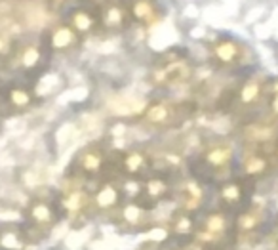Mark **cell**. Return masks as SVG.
Returning <instances> with one entry per match:
<instances>
[{
  "mask_svg": "<svg viewBox=\"0 0 278 250\" xmlns=\"http://www.w3.org/2000/svg\"><path fill=\"white\" fill-rule=\"evenodd\" d=\"M31 245L23 223H0V250H31Z\"/></svg>",
  "mask_w": 278,
  "mask_h": 250,
  "instance_id": "9c48e42d",
  "label": "cell"
},
{
  "mask_svg": "<svg viewBox=\"0 0 278 250\" xmlns=\"http://www.w3.org/2000/svg\"><path fill=\"white\" fill-rule=\"evenodd\" d=\"M12 44H10V40L6 38V36H2L0 34V62H4V60H8L10 58V54H12Z\"/></svg>",
  "mask_w": 278,
  "mask_h": 250,
  "instance_id": "f1b7e54d",
  "label": "cell"
},
{
  "mask_svg": "<svg viewBox=\"0 0 278 250\" xmlns=\"http://www.w3.org/2000/svg\"><path fill=\"white\" fill-rule=\"evenodd\" d=\"M275 94H278V82L275 84Z\"/></svg>",
  "mask_w": 278,
  "mask_h": 250,
  "instance_id": "836d02e7",
  "label": "cell"
},
{
  "mask_svg": "<svg viewBox=\"0 0 278 250\" xmlns=\"http://www.w3.org/2000/svg\"><path fill=\"white\" fill-rule=\"evenodd\" d=\"M0 97H2V107L15 115L25 113L34 101L32 90L21 82H10L8 86H4L0 90Z\"/></svg>",
  "mask_w": 278,
  "mask_h": 250,
  "instance_id": "5b68a950",
  "label": "cell"
},
{
  "mask_svg": "<svg viewBox=\"0 0 278 250\" xmlns=\"http://www.w3.org/2000/svg\"><path fill=\"white\" fill-rule=\"evenodd\" d=\"M261 84L257 82V80H248L246 84L242 86V90H240V101L244 103V105H253V103H257V99H259V95H261Z\"/></svg>",
  "mask_w": 278,
  "mask_h": 250,
  "instance_id": "484cf974",
  "label": "cell"
},
{
  "mask_svg": "<svg viewBox=\"0 0 278 250\" xmlns=\"http://www.w3.org/2000/svg\"><path fill=\"white\" fill-rule=\"evenodd\" d=\"M275 158L278 160V141H277V147H275Z\"/></svg>",
  "mask_w": 278,
  "mask_h": 250,
  "instance_id": "d6a6232c",
  "label": "cell"
},
{
  "mask_svg": "<svg viewBox=\"0 0 278 250\" xmlns=\"http://www.w3.org/2000/svg\"><path fill=\"white\" fill-rule=\"evenodd\" d=\"M265 216H267V210L261 204H251L238 214L233 227L238 233V237H253L257 233V229L263 225Z\"/></svg>",
  "mask_w": 278,
  "mask_h": 250,
  "instance_id": "8fae6325",
  "label": "cell"
},
{
  "mask_svg": "<svg viewBox=\"0 0 278 250\" xmlns=\"http://www.w3.org/2000/svg\"><path fill=\"white\" fill-rule=\"evenodd\" d=\"M124 195L122 189L118 184L107 180L103 184H99V188L92 193V203H93V210L97 212H113V210H118V206L122 204Z\"/></svg>",
  "mask_w": 278,
  "mask_h": 250,
  "instance_id": "8992f818",
  "label": "cell"
},
{
  "mask_svg": "<svg viewBox=\"0 0 278 250\" xmlns=\"http://www.w3.org/2000/svg\"><path fill=\"white\" fill-rule=\"evenodd\" d=\"M217 199L225 208H238L246 201V188L240 180H227L219 186Z\"/></svg>",
  "mask_w": 278,
  "mask_h": 250,
  "instance_id": "2e32d148",
  "label": "cell"
},
{
  "mask_svg": "<svg viewBox=\"0 0 278 250\" xmlns=\"http://www.w3.org/2000/svg\"><path fill=\"white\" fill-rule=\"evenodd\" d=\"M251 151H246L242 155V162H240V168L244 172L246 178H261V176H267L271 172V156L269 153H263L259 149V145L251 143Z\"/></svg>",
  "mask_w": 278,
  "mask_h": 250,
  "instance_id": "7c38bea8",
  "label": "cell"
},
{
  "mask_svg": "<svg viewBox=\"0 0 278 250\" xmlns=\"http://www.w3.org/2000/svg\"><path fill=\"white\" fill-rule=\"evenodd\" d=\"M185 250H189V249H185Z\"/></svg>",
  "mask_w": 278,
  "mask_h": 250,
  "instance_id": "d590c367",
  "label": "cell"
},
{
  "mask_svg": "<svg viewBox=\"0 0 278 250\" xmlns=\"http://www.w3.org/2000/svg\"><path fill=\"white\" fill-rule=\"evenodd\" d=\"M206 250H227V249H225V247H219V245H217V247H210V249H206Z\"/></svg>",
  "mask_w": 278,
  "mask_h": 250,
  "instance_id": "4dcf8cb0",
  "label": "cell"
},
{
  "mask_svg": "<svg viewBox=\"0 0 278 250\" xmlns=\"http://www.w3.org/2000/svg\"><path fill=\"white\" fill-rule=\"evenodd\" d=\"M233 158H234V147L231 143H216V145H210L202 153L200 162L206 168H210V170L223 172V170H227L231 166Z\"/></svg>",
  "mask_w": 278,
  "mask_h": 250,
  "instance_id": "4fadbf2b",
  "label": "cell"
},
{
  "mask_svg": "<svg viewBox=\"0 0 278 250\" xmlns=\"http://www.w3.org/2000/svg\"><path fill=\"white\" fill-rule=\"evenodd\" d=\"M149 208H145L137 201H126L124 204L118 206V221L128 231H139L147 227L149 221Z\"/></svg>",
  "mask_w": 278,
  "mask_h": 250,
  "instance_id": "30bf717a",
  "label": "cell"
},
{
  "mask_svg": "<svg viewBox=\"0 0 278 250\" xmlns=\"http://www.w3.org/2000/svg\"><path fill=\"white\" fill-rule=\"evenodd\" d=\"M109 107L117 113V115H139L145 111L147 103L139 97H133V95H122V97H117L109 103Z\"/></svg>",
  "mask_w": 278,
  "mask_h": 250,
  "instance_id": "ffe728a7",
  "label": "cell"
},
{
  "mask_svg": "<svg viewBox=\"0 0 278 250\" xmlns=\"http://www.w3.org/2000/svg\"><path fill=\"white\" fill-rule=\"evenodd\" d=\"M118 166L126 178H137L143 180L145 176H149L151 170V158L145 151L139 149H128L124 151L118 158Z\"/></svg>",
  "mask_w": 278,
  "mask_h": 250,
  "instance_id": "52a82bcc",
  "label": "cell"
},
{
  "mask_svg": "<svg viewBox=\"0 0 278 250\" xmlns=\"http://www.w3.org/2000/svg\"><path fill=\"white\" fill-rule=\"evenodd\" d=\"M133 14L137 19H151L153 17V6L147 2V0H139L135 6H133Z\"/></svg>",
  "mask_w": 278,
  "mask_h": 250,
  "instance_id": "4316f807",
  "label": "cell"
},
{
  "mask_svg": "<svg viewBox=\"0 0 278 250\" xmlns=\"http://www.w3.org/2000/svg\"><path fill=\"white\" fill-rule=\"evenodd\" d=\"M277 239H278V225H277Z\"/></svg>",
  "mask_w": 278,
  "mask_h": 250,
  "instance_id": "e575fe53",
  "label": "cell"
},
{
  "mask_svg": "<svg viewBox=\"0 0 278 250\" xmlns=\"http://www.w3.org/2000/svg\"><path fill=\"white\" fill-rule=\"evenodd\" d=\"M74 40H76V31L71 25H58L50 32V46L52 50H58V52L71 48Z\"/></svg>",
  "mask_w": 278,
  "mask_h": 250,
  "instance_id": "44dd1931",
  "label": "cell"
},
{
  "mask_svg": "<svg viewBox=\"0 0 278 250\" xmlns=\"http://www.w3.org/2000/svg\"><path fill=\"white\" fill-rule=\"evenodd\" d=\"M238 56V48L233 40H223L216 46V58L223 63H231L236 60Z\"/></svg>",
  "mask_w": 278,
  "mask_h": 250,
  "instance_id": "cb8c5ba5",
  "label": "cell"
},
{
  "mask_svg": "<svg viewBox=\"0 0 278 250\" xmlns=\"http://www.w3.org/2000/svg\"><path fill=\"white\" fill-rule=\"evenodd\" d=\"M271 111H273L275 115H278V94H275L273 99H271Z\"/></svg>",
  "mask_w": 278,
  "mask_h": 250,
  "instance_id": "f546056e",
  "label": "cell"
},
{
  "mask_svg": "<svg viewBox=\"0 0 278 250\" xmlns=\"http://www.w3.org/2000/svg\"><path fill=\"white\" fill-rule=\"evenodd\" d=\"M143 115H145V123L153 126H170L172 123H176L174 121L176 119V109L170 107L164 101H158V103L145 107Z\"/></svg>",
  "mask_w": 278,
  "mask_h": 250,
  "instance_id": "ac0fdd59",
  "label": "cell"
},
{
  "mask_svg": "<svg viewBox=\"0 0 278 250\" xmlns=\"http://www.w3.org/2000/svg\"><path fill=\"white\" fill-rule=\"evenodd\" d=\"M172 237V233H170V229L168 227H164V225H155V227H145L143 229V239L147 241V243H151V245H162V243H166L168 239Z\"/></svg>",
  "mask_w": 278,
  "mask_h": 250,
  "instance_id": "603a6c76",
  "label": "cell"
},
{
  "mask_svg": "<svg viewBox=\"0 0 278 250\" xmlns=\"http://www.w3.org/2000/svg\"><path fill=\"white\" fill-rule=\"evenodd\" d=\"M229 229H231V219L227 216V212L214 210V212H208L202 221H198L192 239L196 243H200L204 249L217 247L227 237Z\"/></svg>",
  "mask_w": 278,
  "mask_h": 250,
  "instance_id": "3957f363",
  "label": "cell"
},
{
  "mask_svg": "<svg viewBox=\"0 0 278 250\" xmlns=\"http://www.w3.org/2000/svg\"><path fill=\"white\" fill-rule=\"evenodd\" d=\"M56 203L61 212V218L67 219L84 218L93 208L92 193L86 189L82 178H78V176H71L67 180V184L61 188Z\"/></svg>",
  "mask_w": 278,
  "mask_h": 250,
  "instance_id": "7a4b0ae2",
  "label": "cell"
},
{
  "mask_svg": "<svg viewBox=\"0 0 278 250\" xmlns=\"http://www.w3.org/2000/svg\"><path fill=\"white\" fill-rule=\"evenodd\" d=\"M170 195V184L164 176H145L141 195L137 197V203H141L145 208L153 210L158 203H162Z\"/></svg>",
  "mask_w": 278,
  "mask_h": 250,
  "instance_id": "ba28073f",
  "label": "cell"
},
{
  "mask_svg": "<svg viewBox=\"0 0 278 250\" xmlns=\"http://www.w3.org/2000/svg\"><path fill=\"white\" fill-rule=\"evenodd\" d=\"M61 219V212L58 208L56 201L44 199V197H34L25 208V221L23 227L29 233L32 243L46 239L52 229L58 225V221Z\"/></svg>",
  "mask_w": 278,
  "mask_h": 250,
  "instance_id": "6da1fadb",
  "label": "cell"
},
{
  "mask_svg": "<svg viewBox=\"0 0 278 250\" xmlns=\"http://www.w3.org/2000/svg\"><path fill=\"white\" fill-rule=\"evenodd\" d=\"M105 23L109 27H117L122 23V12L118 8H109L107 14H105Z\"/></svg>",
  "mask_w": 278,
  "mask_h": 250,
  "instance_id": "83f0119b",
  "label": "cell"
},
{
  "mask_svg": "<svg viewBox=\"0 0 278 250\" xmlns=\"http://www.w3.org/2000/svg\"><path fill=\"white\" fill-rule=\"evenodd\" d=\"M198 219L194 218V212H189L183 208H177L168 221V229L174 237H194Z\"/></svg>",
  "mask_w": 278,
  "mask_h": 250,
  "instance_id": "e0dca14e",
  "label": "cell"
},
{
  "mask_svg": "<svg viewBox=\"0 0 278 250\" xmlns=\"http://www.w3.org/2000/svg\"><path fill=\"white\" fill-rule=\"evenodd\" d=\"M244 138H246V141H249V143L265 145V143H273L277 140V130H275V126L271 125L253 123V125H248L244 128Z\"/></svg>",
  "mask_w": 278,
  "mask_h": 250,
  "instance_id": "d6986e66",
  "label": "cell"
},
{
  "mask_svg": "<svg viewBox=\"0 0 278 250\" xmlns=\"http://www.w3.org/2000/svg\"><path fill=\"white\" fill-rule=\"evenodd\" d=\"M61 2H65V0H52V4H54V6H59Z\"/></svg>",
  "mask_w": 278,
  "mask_h": 250,
  "instance_id": "1f68e13d",
  "label": "cell"
},
{
  "mask_svg": "<svg viewBox=\"0 0 278 250\" xmlns=\"http://www.w3.org/2000/svg\"><path fill=\"white\" fill-rule=\"evenodd\" d=\"M71 27L78 32H88L93 27L92 16L88 12H84V10L73 12V16H71Z\"/></svg>",
  "mask_w": 278,
  "mask_h": 250,
  "instance_id": "d4e9b609",
  "label": "cell"
},
{
  "mask_svg": "<svg viewBox=\"0 0 278 250\" xmlns=\"http://www.w3.org/2000/svg\"><path fill=\"white\" fill-rule=\"evenodd\" d=\"M10 58H12V62L15 63L21 71L32 73V71H36V69L40 67V63H42V50H40V46H36V44H25V46H21V48H17V50L12 48Z\"/></svg>",
  "mask_w": 278,
  "mask_h": 250,
  "instance_id": "9a60e30c",
  "label": "cell"
},
{
  "mask_svg": "<svg viewBox=\"0 0 278 250\" xmlns=\"http://www.w3.org/2000/svg\"><path fill=\"white\" fill-rule=\"evenodd\" d=\"M107 153L101 145L97 143H90L86 147H82L74 160H73V170L74 174L73 176H78L82 180H93V178H99L107 166Z\"/></svg>",
  "mask_w": 278,
  "mask_h": 250,
  "instance_id": "277c9868",
  "label": "cell"
},
{
  "mask_svg": "<svg viewBox=\"0 0 278 250\" xmlns=\"http://www.w3.org/2000/svg\"><path fill=\"white\" fill-rule=\"evenodd\" d=\"M177 203L179 208L189 210V212H198L200 206L204 204V188L196 180H185L177 188Z\"/></svg>",
  "mask_w": 278,
  "mask_h": 250,
  "instance_id": "5bb4252c",
  "label": "cell"
},
{
  "mask_svg": "<svg viewBox=\"0 0 278 250\" xmlns=\"http://www.w3.org/2000/svg\"><path fill=\"white\" fill-rule=\"evenodd\" d=\"M187 77V67L183 65L181 62L174 63V65H170V67H166V69H162V71H158L156 73V80L158 82H179V80H183Z\"/></svg>",
  "mask_w": 278,
  "mask_h": 250,
  "instance_id": "7402d4cb",
  "label": "cell"
}]
</instances>
